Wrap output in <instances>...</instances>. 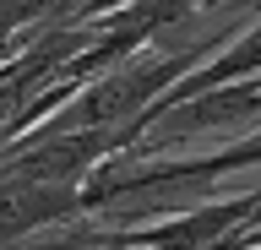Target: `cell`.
<instances>
[{
	"label": "cell",
	"instance_id": "1",
	"mask_svg": "<svg viewBox=\"0 0 261 250\" xmlns=\"http://www.w3.org/2000/svg\"><path fill=\"white\" fill-rule=\"evenodd\" d=\"M256 207H261V190H245V196H218V201L191 207V212L158 217V223H142V229H114V234L130 250H212L228 234H240L256 217Z\"/></svg>",
	"mask_w": 261,
	"mask_h": 250
},
{
	"label": "cell",
	"instance_id": "2",
	"mask_svg": "<svg viewBox=\"0 0 261 250\" xmlns=\"http://www.w3.org/2000/svg\"><path fill=\"white\" fill-rule=\"evenodd\" d=\"M82 217V185L0 180V250H22L33 234Z\"/></svg>",
	"mask_w": 261,
	"mask_h": 250
}]
</instances>
